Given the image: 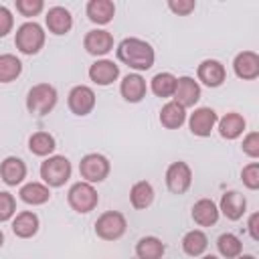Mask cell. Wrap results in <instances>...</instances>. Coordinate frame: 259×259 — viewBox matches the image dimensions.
Segmentation results:
<instances>
[{
	"label": "cell",
	"mask_w": 259,
	"mask_h": 259,
	"mask_svg": "<svg viewBox=\"0 0 259 259\" xmlns=\"http://www.w3.org/2000/svg\"><path fill=\"white\" fill-rule=\"evenodd\" d=\"M186 121V109L176 101H168L160 109V123L166 130H178Z\"/></svg>",
	"instance_id": "d4e9b609"
},
{
	"label": "cell",
	"mask_w": 259,
	"mask_h": 259,
	"mask_svg": "<svg viewBox=\"0 0 259 259\" xmlns=\"http://www.w3.org/2000/svg\"><path fill=\"white\" fill-rule=\"evenodd\" d=\"M0 178L4 184L8 186H16L26 178V164L16 158V156H8L2 160L0 164Z\"/></svg>",
	"instance_id": "d6986e66"
},
{
	"label": "cell",
	"mask_w": 259,
	"mask_h": 259,
	"mask_svg": "<svg viewBox=\"0 0 259 259\" xmlns=\"http://www.w3.org/2000/svg\"><path fill=\"white\" fill-rule=\"evenodd\" d=\"M243 152L249 156V158H259V134L257 132H249L245 138H243Z\"/></svg>",
	"instance_id": "d590c367"
},
{
	"label": "cell",
	"mask_w": 259,
	"mask_h": 259,
	"mask_svg": "<svg viewBox=\"0 0 259 259\" xmlns=\"http://www.w3.org/2000/svg\"><path fill=\"white\" fill-rule=\"evenodd\" d=\"M18 196H20L22 202H26V204H30V206H38V204L49 202L51 190H49L47 184H40V182H26L24 186H20Z\"/></svg>",
	"instance_id": "cb8c5ba5"
},
{
	"label": "cell",
	"mask_w": 259,
	"mask_h": 259,
	"mask_svg": "<svg viewBox=\"0 0 259 259\" xmlns=\"http://www.w3.org/2000/svg\"><path fill=\"white\" fill-rule=\"evenodd\" d=\"M168 8L178 16H188L196 8V2L194 0H168Z\"/></svg>",
	"instance_id": "8d00e7d4"
},
{
	"label": "cell",
	"mask_w": 259,
	"mask_h": 259,
	"mask_svg": "<svg viewBox=\"0 0 259 259\" xmlns=\"http://www.w3.org/2000/svg\"><path fill=\"white\" fill-rule=\"evenodd\" d=\"M146 79L140 75V73H127L119 85V93L125 101L130 103H140L144 97H146Z\"/></svg>",
	"instance_id": "e0dca14e"
},
{
	"label": "cell",
	"mask_w": 259,
	"mask_h": 259,
	"mask_svg": "<svg viewBox=\"0 0 259 259\" xmlns=\"http://www.w3.org/2000/svg\"><path fill=\"white\" fill-rule=\"evenodd\" d=\"M235 259H255L253 255H239V257H235Z\"/></svg>",
	"instance_id": "ab89813d"
},
{
	"label": "cell",
	"mask_w": 259,
	"mask_h": 259,
	"mask_svg": "<svg viewBox=\"0 0 259 259\" xmlns=\"http://www.w3.org/2000/svg\"><path fill=\"white\" fill-rule=\"evenodd\" d=\"M67 200H69V206H71L75 212L87 214V212H91V210L97 206L99 194H97V190L93 188V184L81 180V182H75V184L69 188Z\"/></svg>",
	"instance_id": "5b68a950"
},
{
	"label": "cell",
	"mask_w": 259,
	"mask_h": 259,
	"mask_svg": "<svg viewBox=\"0 0 259 259\" xmlns=\"http://www.w3.org/2000/svg\"><path fill=\"white\" fill-rule=\"evenodd\" d=\"M20 73H22V63L16 55L10 53L0 55V83H10L18 79Z\"/></svg>",
	"instance_id": "4dcf8cb0"
},
{
	"label": "cell",
	"mask_w": 259,
	"mask_h": 259,
	"mask_svg": "<svg viewBox=\"0 0 259 259\" xmlns=\"http://www.w3.org/2000/svg\"><path fill=\"white\" fill-rule=\"evenodd\" d=\"M219 206L210 198H200L192 204V221L198 227H212L219 221Z\"/></svg>",
	"instance_id": "ffe728a7"
},
{
	"label": "cell",
	"mask_w": 259,
	"mask_h": 259,
	"mask_svg": "<svg viewBox=\"0 0 259 259\" xmlns=\"http://www.w3.org/2000/svg\"><path fill=\"white\" fill-rule=\"evenodd\" d=\"M117 59L134 71H148L154 65L156 53L150 42L136 36H127L117 45Z\"/></svg>",
	"instance_id": "6da1fadb"
},
{
	"label": "cell",
	"mask_w": 259,
	"mask_h": 259,
	"mask_svg": "<svg viewBox=\"0 0 259 259\" xmlns=\"http://www.w3.org/2000/svg\"><path fill=\"white\" fill-rule=\"evenodd\" d=\"M83 47L89 55L93 57H103L113 49V34L109 30L103 28H93L85 34L83 38Z\"/></svg>",
	"instance_id": "7c38bea8"
},
{
	"label": "cell",
	"mask_w": 259,
	"mask_h": 259,
	"mask_svg": "<svg viewBox=\"0 0 259 259\" xmlns=\"http://www.w3.org/2000/svg\"><path fill=\"white\" fill-rule=\"evenodd\" d=\"M172 97L184 109L186 107H194L198 103V99H200V85H198V81H194L188 75L178 77L176 79V89H174V95Z\"/></svg>",
	"instance_id": "8fae6325"
},
{
	"label": "cell",
	"mask_w": 259,
	"mask_h": 259,
	"mask_svg": "<svg viewBox=\"0 0 259 259\" xmlns=\"http://www.w3.org/2000/svg\"><path fill=\"white\" fill-rule=\"evenodd\" d=\"M14 45L22 55H36L45 47V30L38 22L28 20L16 28Z\"/></svg>",
	"instance_id": "3957f363"
},
{
	"label": "cell",
	"mask_w": 259,
	"mask_h": 259,
	"mask_svg": "<svg viewBox=\"0 0 259 259\" xmlns=\"http://www.w3.org/2000/svg\"><path fill=\"white\" fill-rule=\"evenodd\" d=\"M57 148V142L55 138L49 134V132H34L30 138H28V150L34 154V156H51Z\"/></svg>",
	"instance_id": "f1b7e54d"
},
{
	"label": "cell",
	"mask_w": 259,
	"mask_h": 259,
	"mask_svg": "<svg viewBox=\"0 0 259 259\" xmlns=\"http://www.w3.org/2000/svg\"><path fill=\"white\" fill-rule=\"evenodd\" d=\"M45 22H47L49 32L61 36V34H67V32L71 30V26H73V16H71V12H69L67 8H63V6H53V8H49V12H47V16H45Z\"/></svg>",
	"instance_id": "ac0fdd59"
},
{
	"label": "cell",
	"mask_w": 259,
	"mask_h": 259,
	"mask_svg": "<svg viewBox=\"0 0 259 259\" xmlns=\"http://www.w3.org/2000/svg\"><path fill=\"white\" fill-rule=\"evenodd\" d=\"M217 125H219L221 138H225V140H237V138L245 132L247 121H245V117H243L241 113L229 111V113H225V115L217 121Z\"/></svg>",
	"instance_id": "7402d4cb"
},
{
	"label": "cell",
	"mask_w": 259,
	"mask_h": 259,
	"mask_svg": "<svg viewBox=\"0 0 259 259\" xmlns=\"http://www.w3.org/2000/svg\"><path fill=\"white\" fill-rule=\"evenodd\" d=\"M85 12L93 24H107L113 20L115 4L111 0H89Z\"/></svg>",
	"instance_id": "603a6c76"
},
{
	"label": "cell",
	"mask_w": 259,
	"mask_h": 259,
	"mask_svg": "<svg viewBox=\"0 0 259 259\" xmlns=\"http://www.w3.org/2000/svg\"><path fill=\"white\" fill-rule=\"evenodd\" d=\"M196 77H198V81H200L202 85H206V87H221V85L225 83V79H227V69H225V65H223L221 61H217V59H206V61H202V63L198 65Z\"/></svg>",
	"instance_id": "4fadbf2b"
},
{
	"label": "cell",
	"mask_w": 259,
	"mask_h": 259,
	"mask_svg": "<svg viewBox=\"0 0 259 259\" xmlns=\"http://www.w3.org/2000/svg\"><path fill=\"white\" fill-rule=\"evenodd\" d=\"M176 79L172 73L164 71V73H156L150 81V89L154 95L158 97H172L174 95V89H176Z\"/></svg>",
	"instance_id": "f546056e"
},
{
	"label": "cell",
	"mask_w": 259,
	"mask_h": 259,
	"mask_svg": "<svg viewBox=\"0 0 259 259\" xmlns=\"http://www.w3.org/2000/svg\"><path fill=\"white\" fill-rule=\"evenodd\" d=\"M235 75L243 81H253L259 77V55L253 51H243L233 61Z\"/></svg>",
	"instance_id": "5bb4252c"
},
{
	"label": "cell",
	"mask_w": 259,
	"mask_h": 259,
	"mask_svg": "<svg viewBox=\"0 0 259 259\" xmlns=\"http://www.w3.org/2000/svg\"><path fill=\"white\" fill-rule=\"evenodd\" d=\"M57 89L49 83H36L28 89V95H26V109L32 113V115H47L55 109L57 105Z\"/></svg>",
	"instance_id": "7a4b0ae2"
},
{
	"label": "cell",
	"mask_w": 259,
	"mask_h": 259,
	"mask_svg": "<svg viewBox=\"0 0 259 259\" xmlns=\"http://www.w3.org/2000/svg\"><path fill=\"white\" fill-rule=\"evenodd\" d=\"M166 247L158 237H142L136 243V255L138 259H162Z\"/></svg>",
	"instance_id": "83f0119b"
},
{
	"label": "cell",
	"mask_w": 259,
	"mask_h": 259,
	"mask_svg": "<svg viewBox=\"0 0 259 259\" xmlns=\"http://www.w3.org/2000/svg\"><path fill=\"white\" fill-rule=\"evenodd\" d=\"M117 77H119V65H115V63L109 61V59H99V61H95V63L89 67V79H91L95 85L107 87V85H111Z\"/></svg>",
	"instance_id": "9a60e30c"
},
{
	"label": "cell",
	"mask_w": 259,
	"mask_h": 259,
	"mask_svg": "<svg viewBox=\"0 0 259 259\" xmlns=\"http://www.w3.org/2000/svg\"><path fill=\"white\" fill-rule=\"evenodd\" d=\"M192 184V170L186 162H172L166 170V186L172 194H184Z\"/></svg>",
	"instance_id": "ba28073f"
},
{
	"label": "cell",
	"mask_w": 259,
	"mask_h": 259,
	"mask_svg": "<svg viewBox=\"0 0 259 259\" xmlns=\"http://www.w3.org/2000/svg\"><path fill=\"white\" fill-rule=\"evenodd\" d=\"M247 210V198L239 190H229L221 196L219 212H223L229 221H239Z\"/></svg>",
	"instance_id": "2e32d148"
},
{
	"label": "cell",
	"mask_w": 259,
	"mask_h": 259,
	"mask_svg": "<svg viewBox=\"0 0 259 259\" xmlns=\"http://www.w3.org/2000/svg\"><path fill=\"white\" fill-rule=\"evenodd\" d=\"M241 180L249 190L259 188V162H251L241 170Z\"/></svg>",
	"instance_id": "836d02e7"
},
{
	"label": "cell",
	"mask_w": 259,
	"mask_h": 259,
	"mask_svg": "<svg viewBox=\"0 0 259 259\" xmlns=\"http://www.w3.org/2000/svg\"><path fill=\"white\" fill-rule=\"evenodd\" d=\"M4 245V233H2V229H0V247Z\"/></svg>",
	"instance_id": "60d3db41"
},
{
	"label": "cell",
	"mask_w": 259,
	"mask_h": 259,
	"mask_svg": "<svg viewBox=\"0 0 259 259\" xmlns=\"http://www.w3.org/2000/svg\"><path fill=\"white\" fill-rule=\"evenodd\" d=\"M257 223H259V212H253L249 217V223H247V229H249V235H251L253 241H259V227H257Z\"/></svg>",
	"instance_id": "f35d334b"
},
{
	"label": "cell",
	"mask_w": 259,
	"mask_h": 259,
	"mask_svg": "<svg viewBox=\"0 0 259 259\" xmlns=\"http://www.w3.org/2000/svg\"><path fill=\"white\" fill-rule=\"evenodd\" d=\"M38 217L32 210H22L12 219V233L20 239H30L38 233Z\"/></svg>",
	"instance_id": "44dd1931"
},
{
	"label": "cell",
	"mask_w": 259,
	"mask_h": 259,
	"mask_svg": "<svg viewBox=\"0 0 259 259\" xmlns=\"http://www.w3.org/2000/svg\"><path fill=\"white\" fill-rule=\"evenodd\" d=\"M217 249H219V253H221L223 257L235 259V257H239V255L243 253V243H241V239H239L237 235H233V233H223V235L217 239Z\"/></svg>",
	"instance_id": "1f68e13d"
},
{
	"label": "cell",
	"mask_w": 259,
	"mask_h": 259,
	"mask_svg": "<svg viewBox=\"0 0 259 259\" xmlns=\"http://www.w3.org/2000/svg\"><path fill=\"white\" fill-rule=\"evenodd\" d=\"M12 26H14V16H12V12H10L6 6L0 4V38H4V36L12 30Z\"/></svg>",
	"instance_id": "74e56055"
},
{
	"label": "cell",
	"mask_w": 259,
	"mask_h": 259,
	"mask_svg": "<svg viewBox=\"0 0 259 259\" xmlns=\"http://www.w3.org/2000/svg\"><path fill=\"white\" fill-rule=\"evenodd\" d=\"M14 214H16V200L10 192L2 190L0 192V223L10 221Z\"/></svg>",
	"instance_id": "d6a6232c"
},
{
	"label": "cell",
	"mask_w": 259,
	"mask_h": 259,
	"mask_svg": "<svg viewBox=\"0 0 259 259\" xmlns=\"http://www.w3.org/2000/svg\"><path fill=\"white\" fill-rule=\"evenodd\" d=\"M127 229L125 217L117 210H105L97 221H95V235L103 241H117L123 237Z\"/></svg>",
	"instance_id": "8992f818"
},
{
	"label": "cell",
	"mask_w": 259,
	"mask_h": 259,
	"mask_svg": "<svg viewBox=\"0 0 259 259\" xmlns=\"http://www.w3.org/2000/svg\"><path fill=\"white\" fill-rule=\"evenodd\" d=\"M217 121H219V115L212 107H196L188 117V127L194 136L206 138L214 130Z\"/></svg>",
	"instance_id": "30bf717a"
},
{
	"label": "cell",
	"mask_w": 259,
	"mask_h": 259,
	"mask_svg": "<svg viewBox=\"0 0 259 259\" xmlns=\"http://www.w3.org/2000/svg\"><path fill=\"white\" fill-rule=\"evenodd\" d=\"M71 162L65 156H49L40 164V178L49 188H59L71 178Z\"/></svg>",
	"instance_id": "277c9868"
},
{
	"label": "cell",
	"mask_w": 259,
	"mask_h": 259,
	"mask_svg": "<svg viewBox=\"0 0 259 259\" xmlns=\"http://www.w3.org/2000/svg\"><path fill=\"white\" fill-rule=\"evenodd\" d=\"M109 160L103 154H85L79 162V174L83 178V182L95 184V182H103L109 176Z\"/></svg>",
	"instance_id": "52a82bcc"
},
{
	"label": "cell",
	"mask_w": 259,
	"mask_h": 259,
	"mask_svg": "<svg viewBox=\"0 0 259 259\" xmlns=\"http://www.w3.org/2000/svg\"><path fill=\"white\" fill-rule=\"evenodd\" d=\"M208 247V239L200 229H192L182 237V251L190 257H200Z\"/></svg>",
	"instance_id": "4316f807"
},
{
	"label": "cell",
	"mask_w": 259,
	"mask_h": 259,
	"mask_svg": "<svg viewBox=\"0 0 259 259\" xmlns=\"http://www.w3.org/2000/svg\"><path fill=\"white\" fill-rule=\"evenodd\" d=\"M130 202L134 208L144 210L154 202V186L148 180H140L130 188Z\"/></svg>",
	"instance_id": "484cf974"
},
{
	"label": "cell",
	"mask_w": 259,
	"mask_h": 259,
	"mask_svg": "<svg viewBox=\"0 0 259 259\" xmlns=\"http://www.w3.org/2000/svg\"><path fill=\"white\" fill-rule=\"evenodd\" d=\"M67 105L79 117L89 115L95 107V91L89 85H75L67 95Z\"/></svg>",
	"instance_id": "9c48e42d"
},
{
	"label": "cell",
	"mask_w": 259,
	"mask_h": 259,
	"mask_svg": "<svg viewBox=\"0 0 259 259\" xmlns=\"http://www.w3.org/2000/svg\"><path fill=\"white\" fill-rule=\"evenodd\" d=\"M42 8H45L42 0H16V10L26 18L36 16L38 12H42Z\"/></svg>",
	"instance_id": "e575fe53"
},
{
	"label": "cell",
	"mask_w": 259,
	"mask_h": 259,
	"mask_svg": "<svg viewBox=\"0 0 259 259\" xmlns=\"http://www.w3.org/2000/svg\"><path fill=\"white\" fill-rule=\"evenodd\" d=\"M202 259H219V257H217V255H204Z\"/></svg>",
	"instance_id": "b9f144b4"
}]
</instances>
